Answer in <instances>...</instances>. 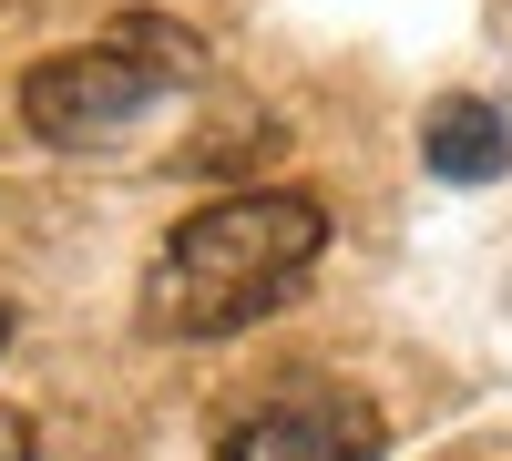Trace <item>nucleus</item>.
Instances as JSON below:
<instances>
[{"mask_svg": "<svg viewBox=\"0 0 512 461\" xmlns=\"http://www.w3.org/2000/svg\"><path fill=\"white\" fill-rule=\"evenodd\" d=\"M328 246V205L287 195V185H246L216 195L154 246L144 267V328L154 339H236L267 308L297 298V277L318 267Z\"/></svg>", "mask_w": 512, "mask_h": 461, "instance_id": "f257e3e1", "label": "nucleus"}, {"mask_svg": "<svg viewBox=\"0 0 512 461\" xmlns=\"http://www.w3.org/2000/svg\"><path fill=\"white\" fill-rule=\"evenodd\" d=\"M195 72H205V41L185 21L123 11L113 31L72 41V52H41L21 72V123L41 144H113V134H134L164 93H185Z\"/></svg>", "mask_w": 512, "mask_h": 461, "instance_id": "f03ea898", "label": "nucleus"}, {"mask_svg": "<svg viewBox=\"0 0 512 461\" xmlns=\"http://www.w3.org/2000/svg\"><path fill=\"white\" fill-rule=\"evenodd\" d=\"M216 461H390L379 400L328 380V369H287V380L216 441Z\"/></svg>", "mask_w": 512, "mask_h": 461, "instance_id": "7ed1b4c3", "label": "nucleus"}, {"mask_svg": "<svg viewBox=\"0 0 512 461\" xmlns=\"http://www.w3.org/2000/svg\"><path fill=\"white\" fill-rule=\"evenodd\" d=\"M420 164H431L441 185H502V164H512V123H502V103H482V93L431 103V123H420Z\"/></svg>", "mask_w": 512, "mask_h": 461, "instance_id": "20e7f679", "label": "nucleus"}, {"mask_svg": "<svg viewBox=\"0 0 512 461\" xmlns=\"http://www.w3.org/2000/svg\"><path fill=\"white\" fill-rule=\"evenodd\" d=\"M0 461H31V421L21 410H0Z\"/></svg>", "mask_w": 512, "mask_h": 461, "instance_id": "39448f33", "label": "nucleus"}, {"mask_svg": "<svg viewBox=\"0 0 512 461\" xmlns=\"http://www.w3.org/2000/svg\"><path fill=\"white\" fill-rule=\"evenodd\" d=\"M0 349H11V308H0Z\"/></svg>", "mask_w": 512, "mask_h": 461, "instance_id": "423d86ee", "label": "nucleus"}]
</instances>
